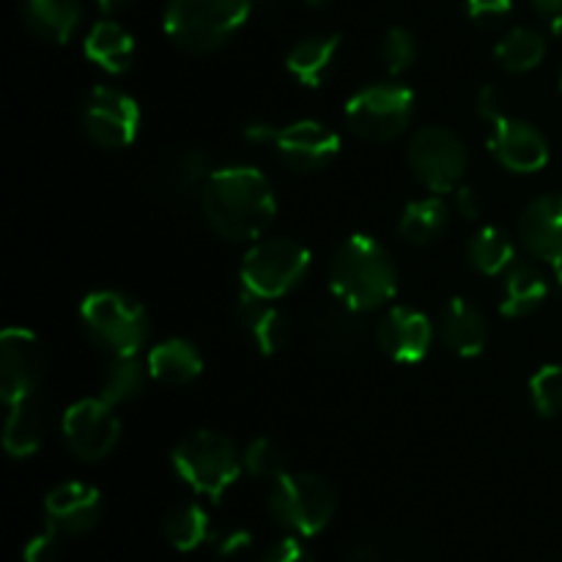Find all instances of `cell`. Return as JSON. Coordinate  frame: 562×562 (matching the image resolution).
Wrapping results in <instances>:
<instances>
[{"label": "cell", "instance_id": "obj_1", "mask_svg": "<svg viewBox=\"0 0 562 562\" xmlns=\"http://www.w3.org/2000/svg\"><path fill=\"white\" fill-rule=\"evenodd\" d=\"M209 228L228 241H252L272 225L278 201L274 187L258 168L234 165L214 170L201 190Z\"/></svg>", "mask_w": 562, "mask_h": 562}, {"label": "cell", "instance_id": "obj_2", "mask_svg": "<svg viewBox=\"0 0 562 562\" xmlns=\"http://www.w3.org/2000/svg\"><path fill=\"white\" fill-rule=\"evenodd\" d=\"M329 289L340 305L351 311H376L398 291V269L382 241L355 234L335 247L329 261Z\"/></svg>", "mask_w": 562, "mask_h": 562}, {"label": "cell", "instance_id": "obj_3", "mask_svg": "<svg viewBox=\"0 0 562 562\" xmlns=\"http://www.w3.org/2000/svg\"><path fill=\"white\" fill-rule=\"evenodd\" d=\"M250 11V0H168L162 25L179 49L209 55L236 36Z\"/></svg>", "mask_w": 562, "mask_h": 562}, {"label": "cell", "instance_id": "obj_4", "mask_svg": "<svg viewBox=\"0 0 562 562\" xmlns=\"http://www.w3.org/2000/svg\"><path fill=\"white\" fill-rule=\"evenodd\" d=\"M241 464L239 450L231 442L225 434L209 431H192L181 439L173 448V467L179 472L181 481L198 494L220 499L225 488L239 477Z\"/></svg>", "mask_w": 562, "mask_h": 562}, {"label": "cell", "instance_id": "obj_5", "mask_svg": "<svg viewBox=\"0 0 562 562\" xmlns=\"http://www.w3.org/2000/svg\"><path fill=\"white\" fill-rule=\"evenodd\" d=\"M80 322L88 338L113 357L137 355L148 340V316L137 300L121 291H93L82 300Z\"/></svg>", "mask_w": 562, "mask_h": 562}, {"label": "cell", "instance_id": "obj_6", "mask_svg": "<svg viewBox=\"0 0 562 562\" xmlns=\"http://www.w3.org/2000/svg\"><path fill=\"white\" fill-rule=\"evenodd\" d=\"M338 499L335 488L313 472H285L269 492V514L296 536H316L333 521Z\"/></svg>", "mask_w": 562, "mask_h": 562}, {"label": "cell", "instance_id": "obj_7", "mask_svg": "<svg viewBox=\"0 0 562 562\" xmlns=\"http://www.w3.org/2000/svg\"><path fill=\"white\" fill-rule=\"evenodd\" d=\"M311 269V250L289 236H267L256 239L241 261V283L245 291L261 300H280L291 294L305 280Z\"/></svg>", "mask_w": 562, "mask_h": 562}, {"label": "cell", "instance_id": "obj_8", "mask_svg": "<svg viewBox=\"0 0 562 562\" xmlns=\"http://www.w3.org/2000/svg\"><path fill=\"white\" fill-rule=\"evenodd\" d=\"M415 119V93L404 82H373L346 104V124L368 143L395 140Z\"/></svg>", "mask_w": 562, "mask_h": 562}, {"label": "cell", "instance_id": "obj_9", "mask_svg": "<svg viewBox=\"0 0 562 562\" xmlns=\"http://www.w3.org/2000/svg\"><path fill=\"white\" fill-rule=\"evenodd\" d=\"M470 165L464 140L448 126H423L409 140V168L431 192L459 190Z\"/></svg>", "mask_w": 562, "mask_h": 562}, {"label": "cell", "instance_id": "obj_10", "mask_svg": "<svg viewBox=\"0 0 562 562\" xmlns=\"http://www.w3.org/2000/svg\"><path fill=\"white\" fill-rule=\"evenodd\" d=\"M82 130L99 148H124L140 130V108L130 93L113 86H97L82 104Z\"/></svg>", "mask_w": 562, "mask_h": 562}, {"label": "cell", "instance_id": "obj_11", "mask_svg": "<svg viewBox=\"0 0 562 562\" xmlns=\"http://www.w3.org/2000/svg\"><path fill=\"white\" fill-rule=\"evenodd\" d=\"M66 448L80 461H102L115 450L121 439V420L115 406L99 398H82L64 415Z\"/></svg>", "mask_w": 562, "mask_h": 562}, {"label": "cell", "instance_id": "obj_12", "mask_svg": "<svg viewBox=\"0 0 562 562\" xmlns=\"http://www.w3.org/2000/svg\"><path fill=\"white\" fill-rule=\"evenodd\" d=\"M47 371V355L33 333L9 327L0 335V393L5 404L33 398Z\"/></svg>", "mask_w": 562, "mask_h": 562}, {"label": "cell", "instance_id": "obj_13", "mask_svg": "<svg viewBox=\"0 0 562 562\" xmlns=\"http://www.w3.org/2000/svg\"><path fill=\"white\" fill-rule=\"evenodd\" d=\"M272 146L280 162L294 173H318L338 157L340 137L318 121H294L278 126Z\"/></svg>", "mask_w": 562, "mask_h": 562}, {"label": "cell", "instance_id": "obj_14", "mask_svg": "<svg viewBox=\"0 0 562 562\" xmlns=\"http://www.w3.org/2000/svg\"><path fill=\"white\" fill-rule=\"evenodd\" d=\"M492 124L494 126L488 148H492L494 159L503 168L514 170V173H536V170H541L549 162L547 137L530 121L503 113Z\"/></svg>", "mask_w": 562, "mask_h": 562}, {"label": "cell", "instance_id": "obj_15", "mask_svg": "<svg viewBox=\"0 0 562 562\" xmlns=\"http://www.w3.org/2000/svg\"><path fill=\"white\" fill-rule=\"evenodd\" d=\"M521 245L532 258L543 263L562 267V192L536 198L527 203L519 220Z\"/></svg>", "mask_w": 562, "mask_h": 562}, {"label": "cell", "instance_id": "obj_16", "mask_svg": "<svg viewBox=\"0 0 562 562\" xmlns=\"http://www.w3.org/2000/svg\"><path fill=\"white\" fill-rule=\"evenodd\" d=\"M376 344L390 360L420 362L434 344V324L426 313L412 307H393L376 327Z\"/></svg>", "mask_w": 562, "mask_h": 562}, {"label": "cell", "instance_id": "obj_17", "mask_svg": "<svg viewBox=\"0 0 562 562\" xmlns=\"http://www.w3.org/2000/svg\"><path fill=\"white\" fill-rule=\"evenodd\" d=\"M47 527L66 536H80L97 527L102 516V497L86 483H60L44 499Z\"/></svg>", "mask_w": 562, "mask_h": 562}, {"label": "cell", "instance_id": "obj_18", "mask_svg": "<svg viewBox=\"0 0 562 562\" xmlns=\"http://www.w3.org/2000/svg\"><path fill=\"white\" fill-rule=\"evenodd\" d=\"M311 338L318 351L335 360H349L362 349L368 338V327L362 322V313L351 307H327L316 313L311 322Z\"/></svg>", "mask_w": 562, "mask_h": 562}, {"label": "cell", "instance_id": "obj_19", "mask_svg": "<svg viewBox=\"0 0 562 562\" xmlns=\"http://www.w3.org/2000/svg\"><path fill=\"white\" fill-rule=\"evenodd\" d=\"M439 338L459 357H477L488 344V324L481 307L467 300H450L439 311Z\"/></svg>", "mask_w": 562, "mask_h": 562}, {"label": "cell", "instance_id": "obj_20", "mask_svg": "<svg viewBox=\"0 0 562 562\" xmlns=\"http://www.w3.org/2000/svg\"><path fill=\"white\" fill-rule=\"evenodd\" d=\"M239 318L241 327L247 329V335H250V340L261 355H278V351L289 346V318L272 305V300H261V296L250 294V291H241Z\"/></svg>", "mask_w": 562, "mask_h": 562}, {"label": "cell", "instance_id": "obj_21", "mask_svg": "<svg viewBox=\"0 0 562 562\" xmlns=\"http://www.w3.org/2000/svg\"><path fill=\"white\" fill-rule=\"evenodd\" d=\"M25 25L38 38L53 44H66L82 22L80 0H22Z\"/></svg>", "mask_w": 562, "mask_h": 562}, {"label": "cell", "instance_id": "obj_22", "mask_svg": "<svg viewBox=\"0 0 562 562\" xmlns=\"http://www.w3.org/2000/svg\"><path fill=\"white\" fill-rule=\"evenodd\" d=\"M338 49H340L338 33H316V36H305L289 49V55H285V66H289V71L302 82V86L316 88L333 75Z\"/></svg>", "mask_w": 562, "mask_h": 562}, {"label": "cell", "instance_id": "obj_23", "mask_svg": "<svg viewBox=\"0 0 562 562\" xmlns=\"http://www.w3.org/2000/svg\"><path fill=\"white\" fill-rule=\"evenodd\" d=\"M146 366H148V373H151V379H157L159 384H168V387H184V384L195 382V379L201 376L203 357L190 340L170 338L154 346Z\"/></svg>", "mask_w": 562, "mask_h": 562}, {"label": "cell", "instance_id": "obj_24", "mask_svg": "<svg viewBox=\"0 0 562 562\" xmlns=\"http://www.w3.org/2000/svg\"><path fill=\"white\" fill-rule=\"evenodd\" d=\"M86 55L110 75H121L130 69L135 55V38L113 20H102L86 36Z\"/></svg>", "mask_w": 562, "mask_h": 562}, {"label": "cell", "instance_id": "obj_25", "mask_svg": "<svg viewBox=\"0 0 562 562\" xmlns=\"http://www.w3.org/2000/svg\"><path fill=\"white\" fill-rule=\"evenodd\" d=\"M549 296V283L536 267L530 263H516L510 267V272L505 274L503 285V305L499 311L510 318H521L536 313L538 307L547 302Z\"/></svg>", "mask_w": 562, "mask_h": 562}, {"label": "cell", "instance_id": "obj_26", "mask_svg": "<svg viewBox=\"0 0 562 562\" xmlns=\"http://www.w3.org/2000/svg\"><path fill=\"white\" fill-rule=\"evenodd\" d=\"M44 437V417L38 412L36 395L9 404V417L3 428V448L14 459H27L42 448Z\"/></svg>", "mask_w": 562, "mask_h": 562}, {"label": "cell", "instance_id": "obj_27", "mask_svg": "<svg viewBox=\"0 0 562 562\" xmlns=\"http://www.w3.org/2000/svg\"><path fill=\"white\" fill-rule=\"evenodd\" d=\"M450 206L439 195L412 201L398 220L401 239L409 245H431L448 231Z\"/></svg>", "mask_w": 562, "mask_h": 562}, {"label": "cell", "instance_id": "obj_28", "mask_svg": "<svg viewBox=\"0 0 562 562\" xmlns=\"http://www.w3.org/2000/svg\"><path fill=\"white\" fill-rule=\"evenodd\" d=\"M146 376L148 366H143L135 355H121L104 368V376H102V398L108 404L121 406V404H132L143 395L146 390Z\"/></svg>", "mask_w": 562, "mask_h": 562}, {"label": "cell", "instance_id": "obj_29", "mask_svg": "<svg viewBox=\"0 0 562 562\" xmlns=\"http://www.w3.org/2000/svg\"><path fill=\"white\" fill-rule=\"evenodd\" d=\"M497 60L505 71L510 75H525L541 66L543 55H547V38L532 27H514L505 33L497 44Z\"/></svg>", "mask_w": 562, "mask_h": 562}, {"label": "cell", "instance_id": "obj_30", "mask_svg": "<svg viewBox=\"0 0 562 562\" xmlns=\"http://www.w3.org/2000/svg\"><path fill=\"white\" fill-rule=\"evenodd\" d=\"M514 241L497 225L477 231L467 245V258L481 274H499L514 263Z\"/></svg>", "mask_w": 562, "mask_h": 562}, {"label": "cell", "instance_id": "obj_31", "mask_svg": "<svg viewBox=\"0 0 562 562\" xmlns=\"http://www.w3.org/2000/svg\"><path fill=\"white\" fill-rule=\"evenodd\" d=\"M162 530L170 547L179 552H192L209 538V516L201 505L179 503L168 510Z\"/></svg>", "mask_w": 562, "mask_h": 562}, {"label": "cell", "instance_id": "obj_32", "mask_svg": "<svg viewBox=\"0 0 562 562\" xmlns=\"http://www.w3.org/2000/svg\"><path fill=\"white\" fill-rule=\"evenodd\" d=\"M214 168H212V157H209L203 148H190V151L181 154L173 165V173H170V181H173L176 190H181L184 195H192L206 187V181L212 179Z\"/></svg>", "mask_w": 562, "mask_h": 562}, {"label": "cell", "instance_id": "obj_33", "mask_svg": "<svg viewBox=\"0 0 562 562\" xmlns=\"http://www.w3.org/2000/svg\"><path fill=\"white\" fill-rule=\"evenodd\" d=\"M241 461H245V470L258 481H278L280 475H285V456L272 439H252Z\"/></svg>", "mask_w": 562, "mask_h": 562}, {"label": "cell", "instance_id": "obj_34", "mask_svg": "<svg viewBox=\"0 0 562 562\" xmlns=\"http://www.w3.org/2000/svg\"><path fill=\"white\" fill-rule=\"evenodd\" d=\"M530 398L541 417L562 415V368L560 366H543L541 371L530 379Z\"/></svg>", "mask_w": 562, "mask_h": 562}, {"label": "cell", "instance_id": "obj_35", "mask_svg": "<svg viewBox=\"0 0 562 562\" xmlns=\"http://www.w3.org/2000/svg\"><path fill=\"white\" fill-rule=\"evenodd\" d=\"M382 64L390 75H401L417 60V38L406 27H390L382 38Z\"/></svg>", "mask_w": 562, "mask_h": 562}, {"label": "cell", "instance_id": "obj_36", "mask_svg": "<svg viewBox=\"0 0 562 562\" xmlns=\"http://www.w3.org/2000/svg\"><path fill=\"white\" fill-rule=\"evenodd\" d=\"M514 11V0H467V14L475 25L492 27L508 20Z\"/></svg>", "mask_w": 562, "mask_h": 562}, {"label": "cell", "instance_id": "obj_37", "mask_svg": "<svg viewBox=\"0 0 562 562\" xmlns=\"http://www.w3.org/2000/svg\"><path fill=\"white\" fill-rule=\"evenodd\" d=\"M58 536L60 532H55L53 527H47V532H42V536L33 538L31 543L25 547V562H53L55 554H58Z\"/></svg>", "mask_w": 562, "mask_h": 562}, {"label": "cell", "instance_id": "obj_38", "mask_svg": "<svg viewBox=\"0 0 562 562\" xmlns=\"http://www.w3.org/2000/svg\"><path fill=\"white\" fill-rule=\"evenodd\" d=\"M261 562H316V558H313L300 541L289 538V541L274 543V547L263 554Z\"/></svg>", "mask_w": 562, "mask_h": 562}, {"label": "cell", "instance_id": "obj_39", "mask_svg": "<svg viewBox=\"0 0 562 562\" xmlns=\"http://www.w3.org/2000/svg\"><path fill=\"white\" fill-rule=\"evenodd\" d=\"M503 113H505V104H503V97H499L497 88H492V86L481 88V91H477V115L492 124V121H497Z\"/></svg>", "mask_w": 562, "mask_h": 562}, {"label": "cell", "instance_id": "obj_40", "mask_svg": "<svg viewBox=\"0 0 562 562\" xmlns=\"http://www.w3.org/2000/svg\"><path fill=\"white\" fill-rule=\"evenodd\" d=\"M214 543H217L220 554H236V552H241V549L250 547V532L225 530V532H220L217 538H214Z\"/></svg>", "mask_w": 562, "mask_h": 562}, {"label": "cell", "instance_id": "obj_41", "mask_svg": "<svg viewBox=\"0 0 562 562\" xmlns=\"http://www.w3.org/2000/svg\"><path fill=\"white\" fill-rule=\"evenodd\" d=\"M456 206H459V212L464 214L467 220L481 217V212H483V201L477 198V192L472 190V187H464V184L456 190Z\"/></svg>", "mask_w": 562, "mask_h": 562}, {"label": "cell", "instance_id": "obj_42", "mask_svg": "<svg viewBox=\"0 0 562 562\" xmlns=\"http://www.w3.org/2000/svg\"><path fill=\"white\" fill-rule=\"evenodd\" d=\"M530 3L552 31H562V0H530Z\"/></svg>", "mask_w": 562, "mask_h": 562}, {"label": "cell", "instance_id": "obj_43", "mask_svg": "<svg viewBox=\"0 0 562 562\" xmlns=\"http://www.w3.org/2000/svg\"><path fill=\"white\" fill-rule=\"evenodd\" d=\"M274 135H278V126L267 124V121H252L245 126V137L252 143H274Z\"/></svg>", "mask_w": 562, "mask_h": 562}, {"label": "cell", "instance_id": "obj_44", "mask_svg": "<svg viewBox=\"0 0 562 562\" xmlns=\"http://www.w3.org/2000/svg\"><path fill=\"white\" fill-rule=\"evenodd\" d=\"M97 3H99V9L104 11V14H121V11L130 9L135 0H97Z\"/></svg>", "mask_w": 562, "mask_h": 562}, {"label": "cell", "instance_id": "obj_45", "mask_svg": "<svg viewBox=\"0 0 562 562\" xmlns=\"http://www.w3.org/2000/svg\"><path fill=\"white\" fill-rule=\"evenodd\" d=\"M307 5H313V9H327V5H333L335 0H305Z\"/></svg>", "mask_w": 562, "mask_h": 562}, {"label": "cell", "instance_id": "obj_46", "mask_svg": "<svg viewBox=\"0 0 562 562\" xmlns=\"http://www.w3.org/2000/svg\"><path fill=\"white\" fill-rule=\"evenodd\" d=\"M252 9H269V5H274L278 0H250Z\"/></svg>", "mask_w": 562, "mask_h": 562}, {"label": "cell", "instance_id": "obj_47", "mask_svg": "<svg viewBox=\"0 0 562 562\" xmlns=\"http://www.w3.org/2000/svg\"><path fill=\"white\" fill-rule=\"evenodd\" d=\"M560 88H562V66H560Z\"/></svg>", "mask_w": 562, "mask_h": 562}]
</instances>
